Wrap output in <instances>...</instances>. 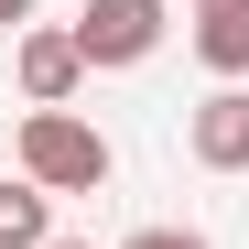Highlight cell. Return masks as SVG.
<instances>
[{
	"instance_id": "obj_3",
	"label": "cell",
	"mask_w": 249,
	"mask_h": 249,
	"mask_svg": "<svg viewBox=\"0 0 249 249\" xmlns=\"http://www.w3.org/2000/svg\"><path fill=\"white\" fill-rule=\"evenodd\" d=\"M184 152L206 162V174H249V87L195 98V119H184Z\"/></svg>"
},
{
	"instance_id": "obj_1",
	"label": "cell",
	"mask_w": 249,
	"mask_h": 249,
	"mask_svg": "<svg viewBox=\"0 0 249 249\" xmlns=\"http://www.w3.org/2000/svg\"><path fill=\"white\" fill-rule=\"evenodd\" d=\"M22 174L44 184V195H98V184L119 174V152H108V130H87L76 108H33V119H22Z\"/></svg>"
},
{
	"instance_id": "obj_9",
	"label": "cell",
	"mask_w": 249,
	"mask_h": 249,
	"mask_svg": "<svg viewBox=\"0 0 249 249\" xmlns=\"http://www.w3.org/2000/svg\"><path fill=\"white\" fill-rule=\"evenodd\" d=\"M54 249H87V238H54Z\"/></svg>"
},
{
	"instance_id": "obj_2",
	"label": "cell",
	"mask_w": 249,
	"mask_h": 249,
	"mask_svg": "<svg viewBox=\"0 0 249 249\" xmlns=\"http://www.w3.org/2000/svg\"><path fill=\"white\" fill-rule=\"evenodd\" d=\"M76 44H87V65H141L162 44V0H87L76 11Z\"/></svg>"
},
{
	"instance_id": "obj_5",
	"label": "cell",
	"mask_w": 249,
	"mask_h": 249,
	"mask_svg": "<svg viewBox=\"0 0 249 249\" xmlns=\"http://www.w3.org/2000/svg\"><path fill=\"white\" fill-rule=\"evenodd\" d=\"M195 54L238 87L249 76V0H195Z\"/></svg>"
},
{
	"instance_id": "obj_8",
	"label": "cell",
	"mask_w": 249,
	"mask_h": 249,
	"mask_svg": "<svg viewBox=\"0 0 249 249\" xmlns=\"http://www.w3.org/2000/svg\"><path fill=\"white\" fill-rule=\"evenodd\" d=\"M0 22H11V33H33V0H0Z\"/></svg>"
},
{
	"instance_id": "obj_4",
	"label": "cell",
	"mask_w": 249,
	"mask_h": 249,
	"mask_svg": "<svg viewBox=\"0 0 249 249\" xmlns=\"http://www.w3.org/2000/svg\"><path fill=\"white\" fill-rule=\"evenodd\" d=\"M11 65H22V98L33 108H65L76 76H87V44H76V33H11Z\"/></svg>"
},
{
	"instance_id": "obj_7",
	"label": "cell",
	"mask_w": 249,
	"mask_h": 249,
	"mask_svg": "<svg viewBox=\"0 0 249 249\" xmlns=\"http://www.w3.org/2000/svg\"><path fill=\"white\" fill-rule=\"evenodd\" d=\"M119 249H206L195 228H141V238H119Z\"/></svg>"
},
{
	"instance_id": "obj_6",
	"label": "cell",
	"mask_w": 249,
	"mask_h": 249,
	"mask_svg": "<svg viewBox=\"0 0 249 249\" xmlns=\"http://www.w3.org/2000/svg\"><path fill=\"white\" fill-rule=\"evenodd\" d=\"M0 249H54V195L44 184H0Z\"/></svg>"
}]
</instances>
